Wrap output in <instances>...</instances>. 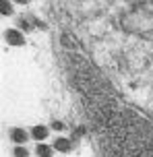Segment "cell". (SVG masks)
<instances>
[{
    "label": "cell",
    "instance_id": "5",
    "mask_svg": "<svg viewBox=\"0 0 153 157\" xmlns=\"http://www.w3.org/2000/svg\"><path fill=\"white\" fill-rule=\"evenodd\" d=\"M35 153H37V157H52L54 155V147H48V145H44V143H37Z\"/></svg>",
    "mask_w": 153,
    "mask_h": 157
},
{
    "label": "cell",
    "instance_id": "3",
    "mask_svg": "<svg viewBox=\"0 0 153 157\" xmlns=\"http://www.w3.org/2000/svg\"><path fill=\"white\" fill-rule=\"evenodd\" d=\"M48 128H46V126H33L31 128V136L33 139H35V141H44V139H46V136H48Z\"/></svg>",
    "mask_w": 153,
    "mask_h": 157
},
{
    "label": "cell",
    "instance_id": "2",
    "mask_svg": "<svg viewBox=\"0 0 153 157\" xmlns=\"http://www.w3.org/2000/svg\"><path fill=\"white\" fill-rule=\"evenodd\" d=\"M29 136H31V134H27V130H23V128H13V130H10V139H13L19 147H21L23 143H27Z\"/></svg>",
    "mask_w": 153,
    "mask_h": 157
},
{
    "label": "cell",
    "instance_id": "4",
    "mask_svg": "<svg viewBox=\"0 0 153 157\" xmlns=\"http://www.w3.org/2000/svg\"><path fill=\"white\" fill-rule=\"evenodd\" d=\"M54 149L66 153V151H71V141H68V139H64V136H58L56 141H54Z\"/></svg>",
    "mask_w": 153,
    "mask_h": 157
},
{
    "label": "cell",
    "instance_id": "7",
    "mask_svg": "<svg viewBox=\"0 0 153 157\" xmlns=\"http://www.w3.org/2000/svg\"><path fill=\"white\" fill-rule=\"evenodd\" d=\"M0 10H2V13H10V10H13V6H10V2H6V0H4V2H2V4H0Z\"/></svg>",
    "mask_w": 153,
    "mask_h": 157
},
{
    "label": "cell",
    "instance_id": "1",
    "mask_svg": "<svg viewBox=\"0 0 153 157\" xmlns=\"http://www.w3.org/2000/svg\"><path fill=\"white\" fill-rule=\"evenodd\" d=\"M4 37H6V44L8 46H23L25 44V37L21 31H17V29H8L4 33Z\"/></svg>",
    "mask_w": 153,
    "mask_h": 157
},
{
    "label": "cell",
    "instance_id": "6",
    "mask_svg": "<svg viewBox=\"0 0 153 157\" xmlns=\"http://www.w3.org/2000/svg\"><path fill=\"white\" fill-rule=\"evenodd\" d=\"M15 157H29V151L25 147H17L15 149Z\"/></svg>",
    "mask_w": 153,
    "mask_h": 157
}]
</instances>
